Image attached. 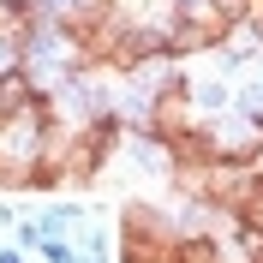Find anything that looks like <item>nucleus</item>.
<instances>
[{
  "label": "nucleus",
  "instance_id": "f257e3e1",
  "mask_svg": "<svg viewBox=\"0 0 263 263\" xmlns=\"http://www.w3.org/2000/svg\"><path fill=\"white\" fill-rule=\"evenodd\" d=\"M246 30H251V36L263 42V12H251V18H246Z\"/></svg>",
  "mask_w": 263,
  "mask_h": 263
}]
</instances>
